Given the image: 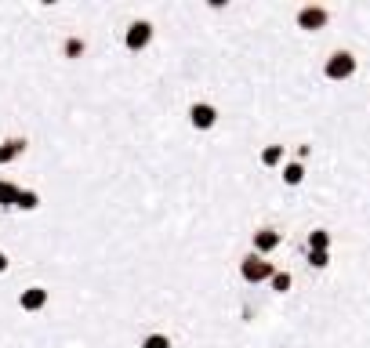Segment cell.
Instances as JSON below:
<instances>
[{
    "label": "cell",
    "instance_id": "3",
    "mask_svg": "<svg viewBox=\"0 0 370 348\" xmlns=\"http://www.w3.org/2000/svg\"><path fill=\"white\" fill-rule=\"evenodd\" d=\"M327 22H330V11H327V8H320V4H309V8H301V11H298V30H305V33L327 30Z\"/></svg>",
    "mask_w": 370,
    "mask_h": 348
},
{
    "label": "cell",
    "instance_id": "5",
    "mask_svg": "<svg viewBox=\"0 0 370 348\" xmlns=\"http://www.w3.org/2000/svg\"><path fill=\"white\" fill-rule=\"evenodd\" d=\"M149 40H152V25L149 22H135L131 30H127V36H124V44L131 47V51H142Z\"/></svg>",
    "mask_w": 370,
    "mask_h": 348
},
{
    "label": "cell",
    "instance_id": "11",
    "mask_svg": "<svg viewBox=\"0 0 370 348\" xmlns=\"http://www.w3.org/2000/svg\"><path fill=\"white\" fill-rule=\"evenodd\" d=\"M269 283H273V290H276V294H287V290H290V272H276Z\"/></svg>",
    "mask_w": 370,
    "mask_h": 348
},
{
    "label": "cell",
    "instance_id": "8",
    "mask_svg": "<svg viewBox=\"0 0 370 348\" xmlns=\"http://www.w3.org/2000/svg\"><path fill=\"white\" fill-rule=\"evenodd\" d=\"M309 251H330V232L327 229H312L309 232Z\"/></svg>",
    "mask_w": 370,
    "mask_h": 348
},
{
    "label": "cell",
    "instance_id": "6",
    "mask_svg": "<svg viewBox=\"0 0 370 348\" xmlns=\"http://www.w3.org/2000/svg\"><path fill=\"white\" fill-rule=\"evenodd\" d=\"M279 247V232L276 229H258V232H254V254H273Z\"/></svg>",
    "mask_w": 370,
    "mask_h": 348
},
{
    "label": "cell",
    "instance_id": "4",
    "mask_svg": "<svg viewBox=\"0 0 370 348\" xmlns=\"http://www.w3.org/2000/svg\"><path fill=\"white\" fill-rule=\"evenodd\" d=\"M189 120H193L196 131H211V127L218 124V109L207 106V102H196V106L189 109Z\"/></svg>",
    "mask_w": 370,
    "mask_h": 348
},
{
    "label": "cell",
    "instance_id": "14",
    "mask_svg": "<svg viewBox=\"0 0 370 348\" xmlns=\"http://www.w3.org/2000/svg\"><path fill=\"white\" fill-rule=\"evenodd\" d=\"M19 152H22V141H11L8 149H0V163H8L11 156H19Z\"/></svg>",
    "mask_w": 370,
    "mask_h": 348
},
{
    "label": "cell",
    "instance_id": "10",
    "mask_svg": "<svg viewBox=\"0 0 370 348\" xmlns=\"http://www.w3.org/2000/svg\"><path fill=\"white\" fill-rule=\"evenodd\" d=\"M279 160H284V146H265L262 149V163L265 167H276Z\"/></svg>",
    "mask_w": 370,
    "mask_h": 348
},
{
    "label": "cell",
    "instance_id": "1",
    "mask_svg": "<svg viewBox=\"0 0 370 348\" xmlns=\"http://www.w3.org/2000/svg\"><path fill=\"white\" fill-rule=\"evenodd\" d=\"M240 276L247 283H269L276 276V268H273V262H265L262 254H247L244 262H240Z\"/></svg>",
    "mask_w": 370,
    "mask_h": 348
},
{
    "label": "cell",
    "instance_id": "9",
    "mask_svg": "<svg viewBox=\"0 0 370 348\" xmlns=\"http://www.w3.org/2000/svg\"><path fill=\"white\" fill-rule=\"evenodd\" d=\"M301 178H305V167H301L298 160L284 167V182H287V185H301Z\"/></svg>",
    "mask_w": 370,
    "mask_h": 348
},
{
    "label": "cell",
    "instance_id": "16",
    "mask_svg": "<svg viewBox=\"0 0 370 348\" xmlns=\"http://www.w3.org/2000/svg\"><path fill=\"white\" fill-rule=\"evenodd\" d=\"M4 268H8V257H4V254H0V272H4Z\"/></svg>",
    "mask_w": 370,
    "mask_h": 348
},
{
    "label": "cell",
    "instance_id": "15",
    "mask_svg": "<svg viewBox=\"0 0 370 348\" xmlns=\"http://www.w3.org/2000/svg\"><path fill=\"white\" fill-rule=\"evenodd\" d=\"M80 51H84V40H69V44H66V55H69V58H76Z\"/></svg>",
    "mask_w": 370,
    "mask_h": 348
},
{
    "label": "cell",
    "instance_id": "13",
    "mask_svg": "<svg viewBox=\"0 0 370 348\" xmlns=\"http://www.w3.org/2000/svg\"><path fill=\"white\" fill-rule=\"evenodd\" d=\"M142 348H171V341L163 338V334H149V338L142 341Z\"/></svg>",
    "mask_w": 370,
    "mask_h": 348
},
{
    "label": "cell",
    "instance_id": "7",
    "mask_svg": "<svg viewBox=\"0 0 370 348\" xmlns=\"http://www.w3.org/2000/svg\"><path fill=\"white\" fill-rule=\"evenodd\" d=\"M47 305V290H41V287H30L22 294V308L25 312H36V308H44Z\"/></svg>",
    "mask_w": 370,
    "mask_h": 348
},
{
    "label": "cell",
    "instance_id": "2",
    "mask_svg": "<svg viewBox=\"0 0 370 348\" xmlns=\"http://www.w3.org/2000/svg\"><path fill=\"white\" fill-rule=\"evenodd\" d=\"M323 73H327V80H349V76L356 73V55L352 51H334V55L327 58Z\"/></svg>",
    "mask_w": 370,
    "mask_h": 348
},
{
    "label": "cell",
    "instance_id": "12",
    "mask_svg": "<svg viewBox=\"0 0 370 348\" xmlns=\"http://www.w3.org/2000/svg\"><path fill=\"white\" fill-rule=\"evenodd\" d=\"M327 262H330V251H309V265L312 268H327Z\"/></svg>",
    "mask_w": 370,
    "mask_h": 348
}]
</instances>
